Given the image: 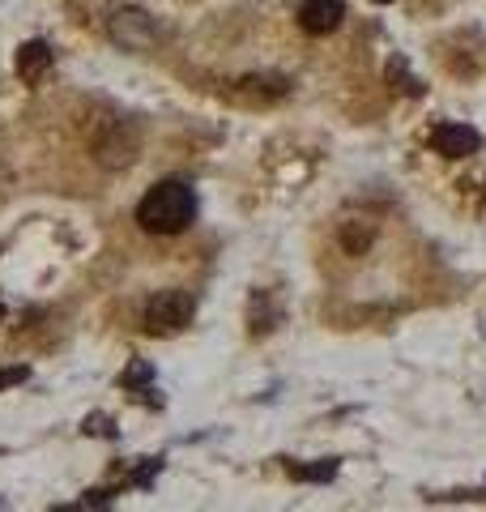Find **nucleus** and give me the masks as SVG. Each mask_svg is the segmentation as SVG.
Masks as SVG:
<instances>
[{
  "mask_svg": "<svg viewBox=\"0 0 486 512\" xmlns=\"http://www.w3.org/2000/svg\"><path fill=\"white\" fill-rule=\"evenodd\" d=\"M192 218H197V197H192V188L184 180L154 184L137 205V222L150 235H180Z\"/></svg>",
  "mask_w": 486,
  "mask_h": 512,
  "instance_id": "obj_1",
  "label": "nucleus"
},
{
  "mask_svg": "<svg viewBox=\"0 0 486 512\" xmlns=\"http://www.w3.org/2000/svg\"><path fill=\"white\" fill-rule=\"evenodd\" d=\"M192 312H197V303H192L188 291H158L145 303V329L167 338V333H180L184 325H192Z\"/></svg>",
  "mask_w": 486,
  "mask_h": 512,
  "instance_id": "obj_2",
  "label": "nucleus"
},
{
  "mask_svg": "<svg viewBox=\"0 0 486 512\" xmlns=\"http://www.w3.org/2000/svg\"><path fill=\"white\" fill-rule=\"evenodd\" d=\"M107 35H111V43H116V47H124V52H150L154 39H158L154 22L145 18L141 9H120L116 18H111Z\"/></svg>",
  "mask_w": 486,
  "mask_h": 512,
  "instance_id": "obj_3",
  "label": "nucleus"
},
{
  "mask_svg": "<svg viewBox=\"0 0 486 512\" xmlns=\"http://www.w3.org/2000/svg\"><path fill=\"white\" fill-rule=\"evenodd\" d=\"M342 18H346L342 0H307V5L299 9V26L307 30V35H333V30L342 26Z\"/></svg>",
  "mask_w": 486,
  "mask_h": 512,
  "instance_id": "obj_4",
  "label": "nucleus"
},
{
  "mask_svg": "<svg viewBox=\"0 0 486 512\" xmlns=\"http://www.w3.org/2000/svg\"><path fill=\"white\" fill-rule=\"evenodd\" d=\"M431 146L440 150L444 158H465V154L478 150V133H474V128H465V124L444 120V124L431 128Z\"/></svg>",
  "mask_w": 486,
  "mask_h": 512,
  "instance_id": "obj_5",
  "label": "nucleus"
},
{
  "mask_svg": "<svg viewBox=\"0 0 486 512\" xmlns=\"http://www.w3.org/2000/svg\"><path fill=\"white\" fill-rule=\"evenodd\" d=\"M47 69H52V47H47L43 39L22 43V52H18V77H22V82H26V86L43 82Z\"/></svg>",
  "mask_w": 486,
  "mask_h": 512,
  "instance_id": "obj_6",
  "label": "nucleus"
},
{
  "mask_svg": "<svg viewBox=\"0 0 486 512\" xmlns=\"http://www.w3.org/2000/svg\"><path fill=\"white\" fill-rule=\"evenodd\" d=\"M286 474L295 478V483H329V478H337V457L312 461V466H295V461H290Z\"/></svg>",
  "mask_w": 486,
  "mask_h": 512,
  "instance_id": "obj_7",
  "label": "nucleus"
},
{
  "mask_svg": "<svg viewBox=\"0 0 486 512\" xmlns=\"http://www.w3.org/2000/svg\"><path fill=\"white\" fill-rule=\"evenodd\" d=\"M342 244H346L354 256H363V248L371 244V227H354V222H346V227H342Z\"/></svg>",
  "mask_w": 486,
  "mask_h": 512,
  "instance_id": "obj_8",
  "label": "nucleus"
},
{
  "mask_svg": "<svg viewBox=\"0 0 486 512\" xmlns=\"http://www.w3.org/2000/svg\"><path fill=\"white\" fill-rule=\"evenodd\" d=\"M120 384H124V389H145V384H150V363H133L120 376Z\"/></svg>",
  "mask_w": 486,
  "mask_h": 512,
  "instance_id": "obj_9",
  "label": "nucleus"
},
{
  "mask_svg": "<svg viewBox=\"0 0 486 512\" xmlns=\"http://www.w3.org/2000/svg\"><path fill=\"white\" fill-rule=\"evenodd\" d=\"M388 77H393V82L401 77V90H405V94H423V86H418L414 77L405 73V60H393V64H388Z\"/></svg>",
  "mask_w": 486,
  "mask_h": 512,
  "instance_id": "obj_10",
  "label": "nucleus"
},
{
  "mask_svg": "<svg viewBox=\"0 0 486 512\" xmlns=\"http://www.w3.org/2000/svg\"><path fill=\"white\" fill-rule=\"evenodd\" d=\"M30 367H0V389H13V384H26Z\"/></svg>",
  "mask_w": 486,
  "mask_h": 512,
  "instance_id": "obj_11",
  "label": "nucleus"
},
{
  "mask_svg": "<svg viewBox=\"0 0 486 512\" xmlns=\"http://www.w3.org/2000/svg\"><path fill=\"white\" fill-rule=\"evenodd\" d=\"M52 512H86L81 504H64V508H52Z\"/></svg>",
  "mask_w": 486,
  "mask_h": 512,
  "instance_id": "obj_12",
  "label": "nucleus"
},
{
  "mask_svg": "<svg viewBox=\"0 0 486 512\" xmlns=\"http://www.w3.org/2000/svg\"><path fill=\"white\" fill-rule=\"evenodd\" d=\"M0 320H5V303H0Z\"/></svg>",
  "mask_w": 486,
  "mask_h": 512,
  "instance_id": "obj_13",
  "label": "nucleus"
},
{
  "mask_svg": "<svg viewBox=\"0 0 486 512\" xmlns=\"http://www.w3.org/2000/svg\"><path fill=\"white\" fill-rule=\"evenodd\" d=\"M376 5H388V0H376Z\"/></svg>",
  "mask_w": 486,
  "mask_h": 512,
  "instance_id": "obj_14",
  "label": "nucleus"
}]
</instances>
